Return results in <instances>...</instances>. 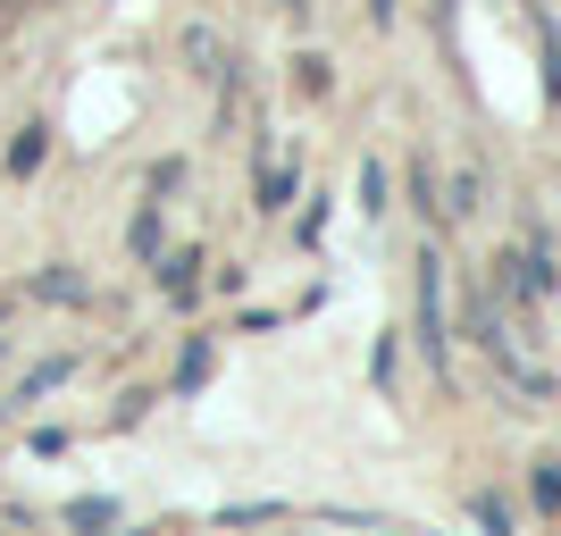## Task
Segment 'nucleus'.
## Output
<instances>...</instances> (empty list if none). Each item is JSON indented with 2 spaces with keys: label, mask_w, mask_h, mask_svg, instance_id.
Wrapping results in <instances>:
<instances>
[{
  "label": "nucleus",
  "mask_w": 561,
  "mask_h": 536,
  "mask_svg": "<svg viewBox=\"0 0 561 536\" xmlns=\"http://www.w3.org/2000/svg\"><path fill=\"white\" fill-rule=\"evenodd\" d=\"M519 294H553V269H545V252H528V260H519Z\"/></svg>",
  "instance_id": "f03ea898"
},
{
  "label": "nucleus",
  "mask_w": 561,
  "mask_h": 536,
  "mask_svg": "<svg viewBox=\"0 0 561 536\" xmlns=\"http://www.w3.org/2000/svg\"><path fill=\"white\" fill-rule=\"evenodd\" d=\"M537 494H545V503H561V461H545V469H537Z\"/></svg>",
  "instance_id": "39448f33"
},
{
  "label": "nucleus",
  "mask_w": 561,
  "mask_h": 536,
  "mask_svg": "<svg viewBox=\"0 0 561 536\" xmlns=\"http://www.w3.org/2000/svg\"><path fill=\"white\" fill-rule=\"evenodd\" d=\"M420 335L427 361H445V260H420Z\"/></svg>",
  "instance_id": "f257e3e1"
},
{
  "label": "nucleus",
  "mask_w": 561,
  "mask_h": 536,
  "mask_svg": "<svg viewBox=\"0 0 561 536\" xmlns=\"http://www.w3.org/2000/svg\"><path fill=\"white\" fill-rule=\"evenodd\" d=\"M360 210H386V168H360Z\"/></svg>",
  "instance_id": "20e7f679"
},
{
  "label": "nucleus",
  "mask_w": 561,
  "mask_h": 536,
  "mask_svg": "<svg viewBox=\"0 0 561 536\" xmlns=\"http://www.w3.org/2000/svg\"><path fill=\"white\" fill-rule=\"evenodd\" d=\"M76 528H84V536H101V528H117V503H76Z\"/></svg>",
  "instance_id": "7ed1b4c3"
}]
</instances>
